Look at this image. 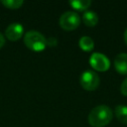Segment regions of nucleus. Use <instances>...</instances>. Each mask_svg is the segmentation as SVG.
I'll return each instance as SVG.
<instances>
[{
    "label": "nucleus",
    "instance_id": "obj_1",
    "mask_svg": "<svg viewBox=\"0 0 127 127\" xmlns=\"http://www.w3.org/2000/svg\"><path fill=\"white\" fill-rule=\"evenodd\" d=\"M113 117V112L107 105H98L91 109L88 114V123L92 127H104Z\"/></svg>",
    "mask_w": 127,
    "mask_h": 127
},
{
    "label": "nucleus",
    "instance_id": "obj_2",
    "mask_svg": "<svg viewBox=\"0 0 127 127\" xmlns=\"http://www.w3.org/2000/svg\"><path fill=\"white\" fill-rule=\"evenodd\" d=\"M24 43L30 50L35 52L43 51L47 47V39L45 36L35 30H30L25 34Z\"/></svg>",
    "mask_w": 127,
    "mask_h": 127
},
{
    "label": "nucleus",
    "instance_id": "obj_3",
    "mask_svg": "<svg viewBox=\"0 0 127 127\" xmlns=\"http://www.w3.org/2000/svg\"><path fill=\"white\" fill-rule=\"evenodd\" d=\"M79 82H80V85L85 90L91 91V90H95L98 87L100 83V79L98 74L95 71L87 69L81 73L79 77Z\"/></svg>",
    "mask_w": 127,
    "mask_h": 127
},
{
    "label": "nucleus",
    "instance_id": "obj_4",
    "mask_svg": "<svg viewBox=\"0 0 127 127\" xmlns=\"http://www.w3.org/2000/svg\"><path fill=\"white\" fill-rule=\"evenodd\" d=\"M80 24V17L74 11H66L60 17V25L66 31L76 29Z\"/></svg>",
    "mask_w": 127,
    "mask_h": 127
},
{
    "label": "nucleus",
    "instance_id": "obj_5",
    "mask_svg": "<svg viewBox=\"0 0 127 127\" xmlns=\"http://www.w3.org/2000/svg\"><path fill=\"white\" fill-rule=\"evenodd\" d=\"M89 64L97 71H106L110 67L109 59L101 53H93L89 58Z\"/></svg>",
    "mask_w": 127,
    "mask_h": 127
},
{
    "label": "nucleus",
    "instance_id": "obj_6",
    "mask_svg": "<svg viewBox=\"0 0 127 127\" xmlns=\"http://www.w3.org/2000/svg\"><path fill=\"white\" fill-rule=\"evenodd\" d=\"M24 33V27L20 23H11L5 30V36L10 41L19 40Z\"/></svg>",
    "mask_w": 127,
    "mask_h": 127
},
{
    "label": "nucleus",
    "instance_id": "obj_7",
    "mask_svg": "<svg viewBox=\"0 0 127 127\" xmlns=\"http://www.w3.org/2000/svg\"><path fill=\"white\" fill-rule=\"evenodd\" d=\"M114 67L120 74H127V54L120 53L114 59Z\"/></svg>",
    "mask_w": 127,
    "mask_h": 127
},
{
    "label": "nucleus",
    "instance_id": "obj_8",
    "mask_svg": "<svg viewBox=\"0 0 127 127\" xmlns=\"http://www.w3.org/2000/svg\"><path fill=\"white\" fill-rule=\"evenodd\" d=\"M82 20L84 24L88 27H93L98 22V16L93 11H85L82 15Z\"/></svg>",
    "mask_w": 127,
    "mask_h": 127
},
{
    "label": "nucleus",
    "instance_id": "obj_9",
    "mask_svg": "<svg viewBox=\"0 0 127 127\" xmlns=\"http://www.w3.org/2000/svg\"><path fill=\"white\" fill-rule=\"evenodd\" d=\"M78 45L80 47V49L82 51H85V52H90L93 50L94 48V42L93 40L88 37V36H83L79 39L78 41Z\"/></svg>",
    "mask_w": 127,
    "mask_h": 127
},
{
    "label": "nucleus",
    "instance_id": "obj_10",
    "mask_svg": "<svg viewBox=\"0 0 127 127\" xmlns=\"http://www.w3.org/2000/svg\"><path fill=\"white\" fill-rule=\"evenodd\" d=\"M115 116L123 124L127 125V106L126 105H117L115 107Z\"/></svg>",
    "mask_w": 127,
    "mask_h": 127
},
{
    "label": "nucleus",
    "instance_id": "obj_11",
    "mask_svg": "<svg viewBox=\"0 0 127 127\" xmlns=\"http://www.w3.org/2000/svg\"><path fill=\"white\" fill-rule=\"evenodd\" d=\"M68 3L75 10L83 11V10H86L90 6L91 1L90 0H70Z\"/></svg>",
    "mask_w": 127,
    "mask_h": 127
},
{
    "label": "nucleus",
    "instance_id": "obj_12",
    "mask_svg": "<svg viewBox=\"0 0 127 127\" xmlns=\"http://www.w3.org/2000/svg\"><path fill=\"white\" fill-rule=\"evenodd\" d=\"M24 3L23 0H2V4L10 9H18Z\"/></svg>",
    "mask_w": 127,
    "mask_h": 127
},
{
    "label": "nucleus",
    "instance_id": "obj_13",
    "mask_svg": "<svg viewBox=\"0 0 127 127\" xmlns=\"http://www.w3.org/2000/svg\"><path fill=\"white\" fill-rule=\"evenodd\" d=\"M120 91L124 96H127V77L122 81L120 86Z\"/></svg>",
    "mask_w": 127,
    "mask_h": 127
},
{
    "label": "nucleus",
    "instance_id": "obj_14",
    "mask_svg": "<svg viewBox=\"0 0 127 127\" xmlns=\"http://www.w3.org/2000/svg\"><path fill=\"white\" fill-rule=\"evenodd\" d=\"M58 44V40L55 37H50L49 39H47V45L49 47H55Z\"/></svg>",
    "mask_w": 127,
    "mask_h": 127
},
{
    "label": "nucleus",
    "instance_id": "obj_15",
    "mask_svg": "<svg viewBox=\"0 0 127 127\" xmlns=\"http://www.w3.org/2000/svg\"><path fill=\"white\" fill-rule=\"evenodd\" d=\"M4 44H5V38H4V36L0 33V49L4 46Z\"/></svg>",
    "mask_w": 127,
    "mask_h": 127
},
{
    "label": "nucleus",
    "instance_id": "obj_16",
    "mask_svg": "<svg viewBox=\"0 0 127 127\" xmlns=\"http://www.w3.org/2000/svg\"><path fill=\"white\" fill-rule=\"evenodd\" d=\"M124 41H125V44L127 45V29L124 32Z\"/></svg>",
    "mask_w": 127,
    "mask_h": 127
}]
</instances>
